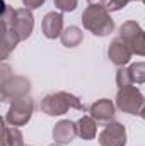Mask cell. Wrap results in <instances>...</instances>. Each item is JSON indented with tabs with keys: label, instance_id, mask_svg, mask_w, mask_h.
I'll return each instance as SVG.
<instances>
[{
	"label": "cell",
	"instance_id": "cell-1",
	"mask_svg": "<svg viewBox=\"0 0 145 146\" xmlns=\"http://www.w3.org/2000/svg\"><path fill=\"white\" fill-rule=\"evenodd\" d=\"M82 24L87 31L99 37L108 36L114 31V21L111 19L106 5L91 3L82 14Z\"/></svg>",
	"mask_w": 145,
	"mask_h": 146
},
{
	"label": "cell",
	"instance_id": "cell-2",
	"mask_svg": "<svg viewBox=\"0 0 145 146\" xmlns=\"http://www.w3.org/2000/svg\"><path fill=\"white\" fill-rule=\"evenodd\" d=\"M68 109L84 110V104L79 97H75L68 92H55L48 94L41 100V110L46 115H63Z\"/></svg>",
	"mask_w": 145,
	"mask_h": 146
},
{
	"label": "cell",
	"instance_id": "cell-3",
	"mask_svg": "<svg viewBox=\"0 0 145 146\" xmlns=\"http://www.w3.org/2000/svg\"><path fill=\"white\" fill-rule=\"evenodd\" d=\"M116 107L121 112H125V114H132V115L138 114L140 115L142 109L145 107L144 94L137 87H133V85L123 87L116 94Z\"/></svg>",
	"mask_w": 145,
	"mask_h": 146
},
{
	"label": "cell",
	"instance_id": "cell-4",
	"mask_svg": "<svg viewBox=\"0 0 145 146\" xmlns=\"http://www.w3.org/2000/svg\"><path fill=\"white\" fill-rule=\"evenodd\" d=\"M31 92V82L24 76H9L0 80V99L2 102H15L22 97H28Z\"/></svg>",
	"mask_w": 145,
	"mask_h": 146
},
{
	"label": "cell",
	"instance_id": "cell-5",
	"mask_svg": "<svg viewBox=\"0 0 145 146\" xmlns=\"http://www.w3.org/2000/svg\"><path fill=\"white\" fill-rule=\"evenodd\" d=\"M119 37L130 46L133 54L145 56V31L135 21H126V22L121 24Z\"/></svg>",
	"mask_w": 145,
	"mask_h": 146
},
{
	"label": "cell",
	"instance_id": "cell-6",
	"mask_svg": "<svg viewBox=\"0 0 145 146\" xmlns=\"http://www.w3.org/2000/svg\"><path fill=\"white\" fill-rule=\"evenodd\" d=\"M33 110H34V102L33 99L28 95V97H22L15 102H12V106L9 107L7 114H5V121L7 124L10 126H24L31 121V115H33Z\"/></svg>",
	"mask_w": 145,
	"mask_h": 146
},
{
	"label": "cell",
	"instance_id": "cell-7",
	"mask_svg": "<svg viewBox=\"0 0 145 146\" xmlns=\"http://www.w3.org/2000/svg\"><path fill=\"white\" fill-rule=\"evenodd\" d=\"M5 27H7V26H5ZM9 27L14 29V31L19 34L21 41L28 39V37L33 34V29H34V17H33L31 10L26 9V7H22V9H15L14 19H12V22H10Z\"/></svg>",
	"mask_w": 145,
	"mask_h": 146
},
{
	"label": "cell",
	"instance_id": "cell-8",
	"mask_svg": "<svg viewBox=\"0 0 145 146\" xmlns=\"http://www.w3.org/2000/svg\"><path fill=\"white\" fill-rule=\"evenodd\" d=\"M101 146H126V129L121 122H109L104 131L99 134Z\"/></svg>",
	"mask_w": 145,
	"mask_h": 146
},
{
	"label": "cell",
	"instance_id": "cell-9",
	"mask_svg": "<svg viewBox=\"0 0 145 146\" xmlns=\"http://www.w3.org/2000/svg\"><path fill=\"white\" fill-rule=\"evenodd\" d=\"M132 54H133V51L130 49V46L121 37H116V39L111 41L109 49H108V58L111 60L113 65H116L118 68L125 66L126 63H130Z\"/></svg>",
	"mask_w": 145,
	"mask_h": 146
},
{
	"label": "cell",
	"instance_id": "cell-10",
	"mask_svg": "<svg viewBox=\"0 0 145 146\" xmlns=\"http://www.w3.org/2000/svg\"><path fill=\"white\" fill-rule=\"evenodd\" d=\"M43 34L48 39H56L63 33V15L60 12H48L41 22Z\"/></svg>",
	"mask_w": 145,
	"mask_h": 146
},
{
	"label": "cell",
	"instance_id": "cell-11",
	"mask_svg": "<svg viewBox=\"0 0 145 146\" xmlns=\"http://www.w3.org/2000/svg\"><path fill=\"white\" fill-rule=\"evenodd\" d=\"M75 136H79V134H77V124L73 121L63 119V121L56 122L55 127H53V141L58 143V145L72 143Z\"/></svg>",
	"mask_w": 145,
	"mask_h": 146
},
{
	"label": "cell",
	"instance_id": "cell-12",
	"mask_svg": "<svg viewBox=\"0 0 145 146\" xmlns=\"http://www.w3.org/2000/svg\"><path fill=\"white\" fill-rule=\"evenodd\" d=\"M89 114L96 119V121H101V122H113L114 119V104L113 100L109 99H99L96 100L92 106Z\"/></svg>",
	"mask_w": 145,
	"mask_h": 146
},
{
	"label": "cell",
	"instance_id": "cell-13",
	"mask_svg": "<svg viewBox=\"0 0 145 146\" xmlns=\"http://www.w3.org/2000/svg\"><path fill=\"white\" fill-rule=\"evenodd\" d=\"M2 146H24V136L15 127L7 124V121H2Z\"/></svg>",
	"mask_w": 145,
	"mask_h": 146
},
{
	"label": "cell",
	"instance_id": "cell-14",
	"mask_svg": "<svg viewBox=\"0 0 145 146\" xmlns=\"http://www.w3.org/2000/svg\"><path fill=\"white\" fill-rule=\"evenodd\" d=\"M19 42H21V37L14 29L2 26V60H7L10 51H14Z\"/></svg>",
	"mask_w": 145,
	"mask_h": 146
},
{
	"label": "cell",
	"instance_id": "cell-15",
	"mask_svg": "<svg viewBox=\"0 0 145 146\" xmlns=\"http://www.w3.org/2000/svg\"><path fill=\"white\" fill-rule=\"evenodd\" d=\"M77 134L82 139H94L97 134V124L92 115H82L77 122Z\"/></svg>",
	"mask_w": 145,
	"mask_h": 146
},
{
	"label": "cell",
	"instance_id": "cell-16",
	"mask_svg": "<svg viewBox=\"0 0 145 146\" xmlns=\"http://www.w3.org/2000/svg\"><path fill=\"white\" fill-rule=\"evenodd\" d=\"M60 39H62V44H63V46H67V48H75V46H79V44L84 41V33H82V29H79L77 26H70V27L63 29Z\"/></svg>",
	"mask_w": 145,
	"mask_h": 146
},
{
	"label": "cell",
	"instance_id": "cell-17",
	"mask_svg": "<svg viewBox=\"0 0 145 146\" xmlns=\"http://www.w3.org/2000/svg\"><path fill=\"white\" fill-rule=\"evenodd\" d=\"M128 73L133 83H145V61H138L128 66Z\"/></svg>",
	"mask_w": 145,
	"mask_h": 146
},
{
	"label": "cell",
	"instance_id": "cell-18",
	"mask_svg": "<svg viewBox=\"0 0 145 146\" xmlns=\"http://www.w3.org/2000/svg\"><path fill=\"white\" fill-rule=\"evenodd\" d=\"M116 85H118L119 88L133 85V82H132V78H130V73H128V68H123V66L118 68V72H116Z\"/></svg>",
	"mask_w": 145,
	"mask_h": 146
},
{
	"label": "cell",
	"instance_id": "cell-19",
	"mask_svg": "<svg viewBox=\"0 0 145 146\" xmlns=\"http://www.w3.org/2000/svg\"><path fill=\"white\" fill-rule=\"evenodd\" d=\"M53 3L60 12H73L79 5V0H53Z\"/></svg>",
	"mask_w": 145,
	"mask_h": 146
},
{
	"label": "cell",
	"instance_id": "cell-20",
	"mask_svg": "<svg viewBox=\"0 0 145 146\" xmlns=\"http://www.w3.org/2000/svg\"><path fill=\"white\" fill-rule=\"evenodd\" d=\"M130 2H133V0H109V3L106 5V7H108L109 12H116V10L125 9Z\"/></svg>",
	"mask_w": 145,
	"mask_h": 146
},
{
	"label": "cell",
	"instance_id": "cell-21",
	"mask_svg": "<svg viewBox=\"0 0 145 146\" xmlns=\"http://www.w3.org/2000/svg\"><path fill=\"white\" fill-rule=\"evenodd\" d=\"M22 3H24L26 9L34 10V9H39V7L44 3V0H22Z\"/></svg>",
	"mask_w": 145,
	"mask_h": 146
},
{
	"label": "cell",
	"instance_id": "cell-22",
	"mask_svg": "<svg viewBox=\"0 0 145 146\" xmlns=\"http://www.w3.org/2000/svg\"><path fill=\"white\" fill-rule=\"evenodd\" d=\"M89 3H97V5H104L106 3V0H87Z\"/></svg>",
	"mask_w": 145,
	"mask_h": 146
},
{
	"label": "cell",
	"instance_id": "cell-23",
	"mask_svg": "<svg viewBox=\"0 0 145 146\" xmlns=\"http://www.w3.org/2000/svg\"><path fill=\"white\" fill-rule=\"evenodd\" d=\"M140 117H142V119H144V121H145V107H144V109H142V112H140Z\"/></svg>",
	"mask_w": 145,
	"mask_h": 146
},
{
	"label": "cell",
	"instance_id": "cell-24",
	"mask_svg": "<svg viewBox=\"0 0 145 146\" xmlns=\"http://www.w3.org/2000/svg\"><path fill=\"white\" fill-rule=\"evenodd\" d=\"M50 146H62V145H58V143H53V145H50Z\"/></svg>",
	"mask_w": 145,
	"mask_h": 146
},
{
	"label": "cell",
	"instance_id": "cell-25",
	"mask_svg": "<svg viewBox=\"0 0 145 146\" xmlns=\"http://www.w3.org/2000/svg\"><path fill=\"white\" fill-rule=\"evenodd\" d=\"M142 2H144V3H145V0H142Z\"/></svg>",
	"mask_w": 145,
	"mask_h": 146
},
{
	"label": "cell",
	"instance_id": "cell-26",
	"mask_svg": "<svg viewBox=\"0 0 145 146\" xmlns=\"http://www.w3.org/2000/svg\"><path fill=\"white\" fill-rule=\"evenodd\" d=\"M24 146H26V145H24ZM28 146H31V145H28Z\"/></svg>",
	"mask_w": 145,
	"mask_h": 146
}]
</instances>
